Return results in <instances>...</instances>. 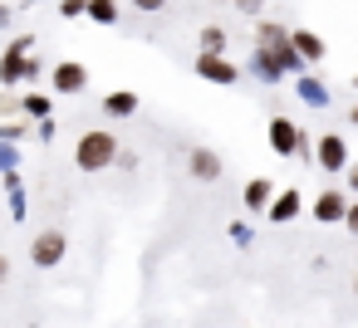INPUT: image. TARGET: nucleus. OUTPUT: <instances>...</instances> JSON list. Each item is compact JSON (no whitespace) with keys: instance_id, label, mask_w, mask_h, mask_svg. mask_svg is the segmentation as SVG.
<instances>
[{"instance_id":"nucleus-1","label":"nucleus","mask_w":358,"mask_h":328,"mask_svg":"<svg viewBox=\"0 0 358 328\" xmlns=\"http://www.w3.org/2000/svg\"><path fill=\"white\" fill-rule=\"evenodd\" d=\"M113 157H118L113 133H84V137H79V147H74V162H79L84 172H103Z\"/></svg>"},{"instance_id":"nucleus-2","label":"nucleus","mask_w":358,"mask_h":328,"mask_svg":"<svg viewBox=\"0 0 358 328\" xmlns=\"http://www.w3.org/2000/svg\"><path fill=\"white\" fill-rule=\"evenodd\" d=\"M64 250H69L64 230H40V235H35V245H30V260H35L40 269H50V264H59V260H64Z\"/></svg>"},{"instance_id":"nucleus-3","label":"nucleus","mask_w":358,"mask_h":328,"mask_svg":"<svg viewBox=\"0 0 358 328\" xmlns=\"http://www.w3.org/2000/svg\"><path fill=\"white\" fill-rule=\"evenodd\" d=\"M270 147H275L280 157H294V152L304 147V137H299V128H294L289 118H275V123H270Z\"/></svg>"},{"instance_id":"nucleus-4","label":"nucleus","mask_w":358,"mask_h":328,"mask_svg":"<svg viewBox=\"0 0 358 328\" xmlns=\"http://www.w3.org/2000/svg\"><path fill=\"white\" fill-rule=\"evenodd\" d=\"M187 167H192V177H196V181H216V177H221V157H216V152H206V147H192Z\"/></svg>"},{"instance_id":"nucleus-5","label":"nucleus","mask_w":358,"mask_h":328,"mask_svg":"<svg viewBox=\"0 0 358 328\" xmlns=\"http://www.w3.org/2000/svg\"><path fill=\"white\" fill-rule=\"evenodd\" d=\"M84 84H89V69H84V64H59V69H55V89H59V94H79Z\"/></svg>"},{"instance_id":"nucleus-6","label":"nucleus","mask_w":358,"mask_h":328,"mask_svg":"<svg viewBox=\"0 0 358 328\" xmlns=\"http://www.w3.org/2000/svg\"><path fill=\"white\" fill-rule=\"evenodd\" d=\"M343 211H348V206H343L338 191H324V196L314 201V221H343Z\"/></svg>"},{"instance_id":"nucleus-7","label":"nucleus","mask_w":358,"mask_h":328,"mask_svg":"<svg viewBox=\"0 0 358 328\" xmlns=\"http://www.w3.org/2000/svg\"><path fill=\"white\" fill-rule=\"evenodd\" d=\"M196 69H201L206 79H221V84H231V79H236V69H231V64H221V59H211V54H201V64H196Z\"/></svg>"},{"instance_id":"nucleus-8","label":"nucleus","mask_w":358,"mask_h":328,"mask_svg":"<svg viewBox=\"0 0 358 328\" xmlns=\"http://www.w3.org/2000/svg\"><path fill=\"white\" fill-rule=\"evenodd\" d=\"M319 162L324 167H343V142L338 137H319Z\"/></svg>"},{"instance_id":"nucleus-9","label":"nucleus","mask_w":358,"mask_h":328,"mask_svg":"<svg viewBox=\"0 0 358 328\" xmlns=\"http://www.w3.org/2000/svg\"><path fill=\"white\" fill-rule=\"evenodd\" d=\"M299 211V196L294 191H285V196H275V206H270V221H289Z\"/></svg>"},{"instance_id":"nucleus-10","label":"nucleus","mask_w":358,"mask_h":328,"mask_svg":"<svg viewBox=\"0 0 358 328\" xmlns=\"http://www.w3.org/2000/svg\"><path fill=\"white\" fill-rule=\"evenodd\" d=\"M89 15H94L99 25H113V20H118V6H113V0H89Z\"/></svg>"},{"instance_id":"nucleus-11","label":"nucleus","mask_w":358,"mask_h":328,"mask_svg":"<svg viewBox=\"0 0 358 328\" xmlns=\"http://www.w3.org/2000/svg\"><path fill=\"white\" fill-rule=\"evenodd\" d=\"M289 45H294L299 54H309V59H319V54H324V45H319V35H294Z\"/></svg>"},{"instance_id":"nucleus-12","label":"nucleus","mask_w":358,"mask_h":328,"mask_svg":"<svg viewBox=\"0 0 358 328\" xmlns=\"http://www.w3.org/2000/svg\"><path fill=\"white\" fill-rule=\"evenodd\" d=\"M133 108H138V98H133V94H113V98H108V113H118V118H123V113H133Z\"/></svg>"},{"instance_id":"nucleus-13","label":"nucleus","mask_w":358,"mask_h":328,"mask_svg":"<svg viewBox=\"0 0 358 328\" xmlns=\"http://www.w3.org/2000/svg\"><path fill=\"white\" fill-rule=\"evenodd\" d=\"M20 74H25V59H6V64H0V79H6V84L20 79Z\"/></svg>"},{"instance_id":"nucleus-14","label":"nucleus","mask_w":358,"mask_h":328,"mask_svg":"<svg viewBox=\"0 0 358 328\" xmlns=\"http://www.w3.org/2000/svg\"><path fill=\"white\" fill-rule=\"evenodd\" d=\"M250 201H255V206H265V201H270V186H265V181H255V186H250Z\"/></svg>"},{"instance_id":"nucleus-15","label":"nucleus","mask_w":358,"mask_h":328,"mask_svg":"<svg viewBox=\"0 0 358 328\" xmlns=\"http://www.w3.org/2000/svg\"><path fill=\"white\" fill-rule=\"evenodd\" d=\"M138 10H148V15H157V10H167V0H133Z\"/></svg>"},{"instance_id":"nucleus-16","label":"nucleus","mask_w":358,"mask_h":328,"mask_svg":"<svg viewBox=\"0 0 358 328\" xmlns=\"http://www.w3.org/2000/svg\"><path fill=\"white\" fill-rule=\"evenodd\" d=\"M343 225H348V230L358 235V206H348V211H343Z\"/></svg>"},{"instance_id":"nucleus-17","label":"nucleus","mask_w":358,"mask_h":328,"mask_svg":"<svg viewBox=\"0 0 358 328\" xmlns=\"http://www.w3.org/2000/svg\"><path fill=\"white\" fill-rule=\"evenodd\" d=\"M6 274H10V260H6V255H0V284H6Z\"/></svg>"},{"instance_id":"nucleus-18","label":"nucleus","mask_w":358,"mask_h":328,"mask_svg":"<svg viewBox=\"0 0 358 328\" xmlns=\"http://www.w3.org/2000/svg\"><path fill=\"white\" fill-rule=\"evenodd\" d=\"M348 186H353V191H358V167H353V172H348Z\"/></svg>"},{"instance_id":"nucleus-19","label":"nucleus","mask_w":358,"mask_h":328,"mask_svg":"<svg viewBox=\"0 0 358 328\" xmlns=\"http://www.w3.org/2000/svg\"><path fill=\"white\" fill-rule=\"evenodd\" d=\"M241 6H250V10H255V6H260V0H241Z\"/></svg>"},{"instance_id":"nucleus-20","label":"nucleus","mask_w":358,"mask_h":328,"mask_svg":"<svg viewBox=\"0 0 358 328\" xmlns=\"http://www.w3.org/2000/svg\"><path fill=\"white\" fill-rule=\"evenodd\" d=\"M353 123H358V108H353Z\"/></svg>"},{"instance_id":"nucleus-21","label":"nucleus","mask_w":358,"mask_h":328,"mask_svg":"<svg viewBox=\"0 0 358 328\" xmlns=\"http://www.w3.org/2000/svg\"><path fill=\"white\" fill-rule=\"evenodd\" d=\"M353 289H358V274H353Z\"/></svg>"}]
</instances>
